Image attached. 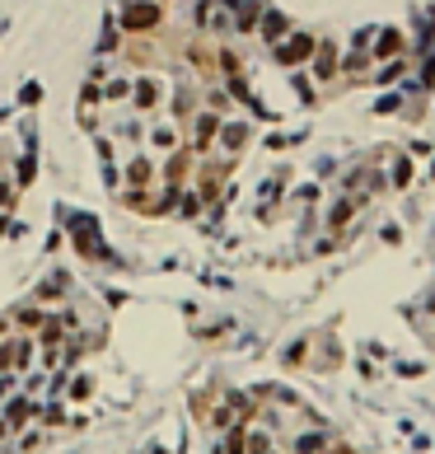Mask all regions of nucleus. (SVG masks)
Wrapping results in <instances>:
<instances>
[{
  "label": "nucleus",
  "instance_id": "obj_1",
  "mask_svg": "<svg viewBox=\"0 0 435 454\" xmlns=\"http://www.w3.org/2000/svg\"><path fill=\"white\" fill-rule=\"evenodd\" d=\"M314 47H318V38H314V33H286V38H281L277 43V61L281 66H304L314 57Z\"/></svg>",
  "mask_w": 435,
  "mask_h": 454
},
{
  "label": "nucleus",
  "instance_id": "obj_2",
  "mask_svg": "<svg viewBox=\"0 0 435 454\" xmlns=\"http://www.w3.org/2000/svg\"><path fill=\"white\" fill-rule=\"evenodd\" d=\"M155 24H159V5L155 0H131V5L122 10V29L126 33H150Z\"/></svg>",
  "mask_w": 435,
  "mask_h": 454
},
{
  "label": "nucleus",
  "instance_id": "obj_3",
  "mask_svg": "<svg viewBox=\"0 0 435 454\" xmlns=\"http://www.w3.org/2000/svg\"><path fill=\"white\" fill-rule=\"evenodd\" d=\"M159 98H164V89H159L155 75H136V80H131V108H136V112H155Z\"/></svg>",
  "mask_w": 435,
  "mask_h": 454
},
{
  "label": "nucleus",
  "instance_id": "obj_4",
  "mask_svg": "<svg viewBox=\"0 0 435 454\" xmlns=\"http://www.w3.org/2000/svg\"><path fill=\"white\" fill-rule=\"evenodd\" d=\"M155 178H159V169H155V159H145V155H136L122 169V183H131V188H150Z\"/></svg>",
  "mask_w": 435,
  "mask_h": 454
},
{
  "label": "nucleus",
  "instance_id": "obj_5",
  "mask_svg": "<svg viewBox=\"0 0 435 454\" xmlns=\"http://www.w3.org/2000/svg\"><path fill=\"white\" fill-rule=\"evenodd\" d=\"M192 136H197V150H206L220 136V112H197L192 117Z\"/></svg>",
  "mask_w": 435,
  "mask_h": 454
},
{
  "label": "nucleus",
  "instance_id": "obj_6",
  "mask_svg": "<svg viewBox=\"0 0 435 454\" xmlns=\"http://www.w3.org/2000/svg\"><path fill=\"white\" fill-rule=\"evenodd\" d=\"M314 75H318V80H332V75H337V52H332V43H327V38L314 47Z\"/></svg>",
  "mask_w": 435,
  "mask_h": 454
},
{
  "label": "nucleus",
  "instance_id": "obj_7",
  "mask_svg": "<svg viewBox=\"0 0 435 454\" xmlns=\"http://www.w3.org/2000/svg\"><path fill=\"white\" fill-rule=\"evenodd\" d=\"M150 141H155V150L173 155V150H178V122H155L150 126Z\"/></svg>",
  "mask_w": 435,
  "mask_h": 454
},
{
  "label": "nucleus",
  "instance_id": "obj_8",
  "mask_svg": "<svg viewBox=\"0 0 435 454\" xmlns=\"http://www.w3.org/2000/svg\"><path fill=\"white\" fill-rule=\"evenodd\" d=\"M220 145H230V155H239L244 150V141H249V126L244 122H220V136H216Z\"/></svg>",
  "mask_w": 435,
  "mask_h": 454
},
{
  "label": "nucleus",
  "instance_id": "obj_9",
  "mask_svg": "<svg viewBox=\"0 0 435 454\" xmlns=\"http://www.w3.org/2000/svg\"><path fill=\"white\" fill-rule=\"evenodd\" d=\"M286 33H290V19L277 15V10H267V15H263V38H267V43H281Z\"/></svg>",
  "mask_w": 435,
  "mask_h": 454
},
{
  "label": "nucleus",
  "instance_id": "obj_10",
  "mask_svg": "<svg viewBox=\"0 0 435 454\" xmlns=\"http://www.w3.org/2000/svg\"><path fill=\"white\" fill-rule=\"evenodd\" d=\"M351 216H356V202H351V197H337V202H332V211H327V225H332V230H342Z\"/></svg>",
  "mask_w": 435,
  "mask_h": 454
},
{
  "label": "nucleus",
  "instance_id": "obj_11",
  "mask_svg": "<svg viewBox=\"0 0 435 454\" xmlns=\"http://www.w3.org/2000/svg\"><path fill=\"white\" fill-rule=\"evenodd\" d=\"M103 98H108V103H122V98H131V80H126V75L108 80V85H103Z\"/></svg>",
  "mask_w": 435,
  "mask_h": 454
},
{
  "label": "nucleus",
  "instance_id": "obj_12",
  "mask_svg": "<svg viewBox=\"0 0 435 454\" xmlns=\"http://www.w3.org/2000/svg\"><path fill=\"white\" fill-rule=\"evenodd\" d=\"M398 47H403V33L389 29V33H379V43H374V57H393Z\"/></svg>",
  "mask_w": 435,
  "mask_h": 454
},
{
  "label": "nucleus",
  "instance_id": "obj_13",
  "mask_svg": "<svg viewBox=\"0 0 435 454\" xmlns=\"http://www.w3.org/2000/svg\"><path fill=\"white\" fill-rule=\"evenodd\" d=\"M43 318H47V314L38 309V305H19V309H15V323H24V328H43Z\"/></svg>",
  "mask_w": 435,
  "mask_h": 454
},
{
  "label": "nucleus",
  "instance_id": "obj_14",
  "mask_svg": "<svg viewBox=\"0 0 435 454\" xmlns=\"http://www.w3.org/2000/svg\"><path fill=\"white\" fill-rule=\"evenodd\" d=\"M412 178H417V169H412L407 159H398V164H393V173H389L393 188H412Z\"/></svg>",
  "mask_w": 435,
  "mask_h": 454
},
{
  "label": "nucleus",
  "instance_id": "obj_15",
  "mask_svg": "<svg viewBox=\"0 0 435 454\" xmlns=\"http://www.w3.org/2000/svg\"><path fill=\"white\" fill-rule=\"evenodd\" d=\"M197 211H202V197H197V192H183V197H178V216H197Z\"/></svg>",
  "mask_w": 435,
  "mask_h": 454
},
{
  "label": "nucleus",
  "instance_id": "obj_16",
  "mask_svg": "<svg viewBox=\"0 0 435 454\" xmlns=\"http://www.w3.org/2000/svg\"><path fill=\"white\" fill-rule=\"evenodd\" d=\"M206 108L225 117V112H230V94H225V89H211V94H206Z\"/></svg>",
  "mask_w": 435,
  "mask_h": 454
},
{
  "label": "nucleus",
  "instance_id": "obj_17",
  "mask_svg": "<svg viewBox=\"0 0 435 454\" xmlns=\"http://www.w3.org/2000/svg\"><path fill=\"white\" fill-rule=\"evenodd\" d=\"M19 197V183H10V178H0V211H10Z\"/></svg>",
  "mask_w": 435,
  "mask_h": 454
},
{
  "label": "nucleus",
  "instance_id": "obj_18",
  "mask_svg": "<svg viewBox=\"0 0 435 454\" xmlns=\"http://www.w3.org/2000/svg\"><path fill=\"white\" fill-rule=\"evenodd\" d=\"M253 24H258V0L244 5V15H239V29H244V33H253Z\"/></svg>",
  "mask_w": 435,
  "mask_h": 454
},
{
  "label": "nucleus",
  "instance_id": "obj_19",
  "mask_svg": "<svg viewBox=\"0 0 435 454\" xmlns=\"http://www.w3.org/2000/svg\"><path fill=\"white\" fill-rule=\"evenodd\" d=\"M29 412H33V407H29V398H15V403H10V422H24Z\"/></svg>",
  "mask_w": 435,
  "mask_h": 454
},
{
  "label": "nucleus",
  "instance_id": "obj_20",
  "mask_svg": "<svg viewBox=\"0 0 435 454\" xmlns=\"http://www.w3.org/2000/svg\"><path fill=\"white\" fill-rule=\"evenodd\" d=\"M220 71H225V75H239V57H234V52H220Z\"/></svg>",
  "mask_w": 435,
  "mask_h": 454
},
{
  "label": "nucleus",
  "instance_id": "obj_21",
  "mask_svg": "<svg viewBox=\"0 0 435 454\" xmlns=\"http://www.w3.org/2000/svg\"><path fill=\"white\" fill-rule=\"evenodd\" d=\"M5 370H15V360H10V342H0V375Z\"/></svg>",
  "mask_w": 435,
  "mask_h": 454
},
{
  "label": "nucleus",
  "instance_id": "obj_22",
  "mask_svg": "<svg viewBox=\"0 0 435 454\" xmlns=\"http://www.w3.org/2000/svg\"><path fill=\"white\" fill-rule=\"evenodd\" d=\"M5 230H10V211H0V235H5Z\"/></svg>",
  "mask_w": 435,
  "mask_h": 454
},
{
  "label": "nucleus",
  "instance_id": "obj_23",
  "mask_svg": "<svg viewBox=\"0 0 435 454\" xmlns=\"http://www.w3.org/2000/svg\"><path fill=\"white\" fill-rule=\"evenodd\" d=\"M5 337H10V318H0V342H5Z\"/></svg>",
  "mask_w": 435,
  "mask_h": 454
},
{
  "label": "nucleus",
  "instance_id": "obj_24",
  "mask_svg": "<svg viewBox=\"0 0 435 454\" xmlns=\"http://www.w3.org/2000/svg\"><path fill=\"white\" fill-rule=\"evenodd\" d=\"M5 393H10V375H0V398H5Z\"/></svg>",
  "mask_w": 435,
  "mask_h": 454
}]
</instances>
